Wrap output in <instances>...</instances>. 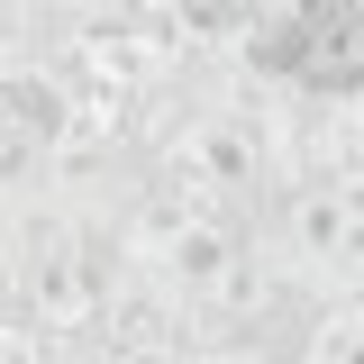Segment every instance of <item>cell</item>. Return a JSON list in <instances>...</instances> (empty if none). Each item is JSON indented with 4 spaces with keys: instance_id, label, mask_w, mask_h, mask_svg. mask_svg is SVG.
<instances>
[{
    "instance_id": "1",
    "label": "cell",
    "mask_w": 364,
    "mask_h": 364,
    "mask_svg": "<svg viewBox=\"0 0 364 364\" xmlns=\"http://www.w3.org/2000/svg\"><path fill=\"white\" fill-rule=\"evenodd\" d=\"M0 91H9V73H0Z\"/></svg>"
}]
</instances>
